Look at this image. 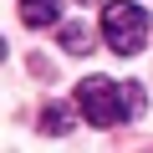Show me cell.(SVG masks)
Masks as SVG:
<instances>
[{"label": "cell", "mask_w": 153, "mask_h": 153, "mask_svg": "<svg viewBox=\"0 0 153 153\" xmlns=\"http://www.w3.org/2000/svg\"><path fill=\"white\" fill-rule=\"evenodd\" d=\"M61 46H66V51H87V46H92V31H87V26H61Z\"/></svg>", "instance_id": "5b68a950"}, {"label": "cell", "mask_w": 153, "mask_h": 153, "mask_svg": "<svg viewBox=\"0 0 153 153\" xmlns=\"http://www.w3.org/2000/svg\"><path fill=\"white\" fill-rule=\"evenodd\" d=\"M26 26H56L61 21V0H21Z\"/></svg>", "instance_id": "3957f363"}, {"label": "cell", "mask_w": 153, "mask_h": 153, "mask_svg": "<svg viewBox=\"0 0 153 153\" xmlns=\"http://www.w3.org/2000/svg\"><path fill=\"white\" fill-rule=\"evenodd\" d=\"M76 112L92 128H112V123L143 112V87L138 82H112V76H87L76 87Z\"/></svg>", "instance_id": "6da1fadb"}, {"label": "cell", "mask_w": 153, "mask_h": 153, "mask_svg": "<svg viewBox=\"0 0 153 153\" xmlns=\"http://www.w3.org/2000/svg\"><path fill=\"white\" fill-rule=\"evenodd\" d=\"M102 41L117 51V56H138L143 41H148V10L138 0H112L102 10Z\"/></svg>", "instance_id": "7a4b0ae2"}, {"label": "cell", "mask_w": 153, "mask_h": 153, "mask_svg": "<svg viewBox=\"0 0 153 153\" xmlns=\"http://www.w3.org/2000/svg\"><path fill=\"white\" fill-rule=\"evenodd\" d=\"M71 117H76V107H61V102H51V107H41V133L61 138V133H71Z\"/></svg>", "instance_id": "277c9868"}]
</instances>
